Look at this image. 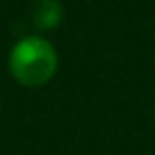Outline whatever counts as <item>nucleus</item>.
Masks as SVG:
<instances>
[{
	"mask_svg": "<svg viewBox=\"0 0 155 155\" xmlns=\"http://www.w3.org/2000/svg\"><path fill=\"white\" fill-rule=\"evenodd\" d=\"M9 66L21 85L38 87L53 77L58 68V55L49 41L41 36H28L13 47Z\"/></svg>",
	"mask_w": 155,
	"mask_h": 155,
	"instance_id": "f257e3e1",
	"label": "nucleus"
},
{
	"mask_svg": "<svg viewBox=\"0 0 155 155\" xmlns=\"http://www.w3.org/2000/svg\"><path fill=\"white\" fill-rule=\"evenodd\" d=\"M62 21L60 0H36L32 5V24L36 30H51Z\"/></svg>",
	"mask_w": 155,
	"mask_h": 155,
	"instance_id": "f03ea898",
	"label": "nucleus"
}]
</instances>
